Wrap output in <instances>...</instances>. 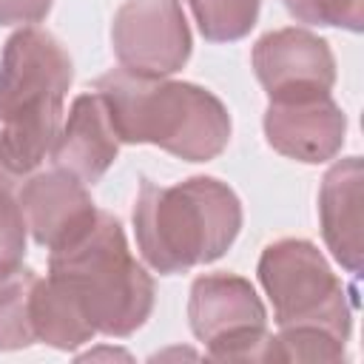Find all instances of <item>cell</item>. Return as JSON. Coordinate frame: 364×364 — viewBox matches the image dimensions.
I'll list each match as a JSON object with an SVG mask.
<instances>
[{
    "label": "cell",
    "mask_w": 364,
    "mask_h": 364,
    "mask_svg": "<svg viewBox=\"0 0 364 364\" xmlns=\"http://www.w3.org/2000/svg\"><path fill=\"white\" fill-rule=\"evenodd\" d=\"M193 336L216 361H267V310L253 284L236 273H205L188 296Z\"/></svg>",
    "instance_id": "cell-6"
},
{
    "label": "cell",
    "mask_w": 364,
    "mask_h": 364,
    "mask_svg": "<svg viewBox=\"0 0 364 364\" xmlns=\"http://www.w3.org/2000/svg\"><path fill=\"white\" fill-rule=\"evenodd\" d=\"M48 279L77 301L102 336L125 338L154 310V279L131 256L119 219L105 210H97L82 233L48 250Z\"/></svg>",
    "instance_id": "cell-4"
},
{
    "label": "cell",
    "mask_w": 364,
    "mask_h": 364,
    "mask_svg": "<svg viewBox=\"0 0 364 364\" xmlns=\"http://www.w3.org/2000/svg\"><path fill=\"white\" fill-rule=\"evenodd\" d=\"M74 65L63 43L34 26L14 31L0 54V156L23 179L51 154Z\"/></svg>",
    "instance_id": "cell-3"
},
{
    "label": "cell",
    "mask_w": 364,
    "mask_h": 364,
    "mask_svg": "<svg viewBox=\"0 0 364 364\" xmlns=\"http://www.w3.org/2000/svg\"><path fill=\"white\" fill-rule=\"evenodd\" d=\"M17 182H20V179L6 168V162H3V156H0V185H11V188H14Z\"/></svg>",
    "instance_id": "cell-20"
},
{
    "label": "cell",
    "mask_w": 364,
    "mask_h": 364,
    "mask_svg": "<svg viewBox=\"0 0 364 364\" xmlns=\"http://www.w3.org/2000/svg\"><path fill=\"white\" fill-rule=\"evenodd\" d=\"M267 361H344V341L318 327H284L270 336Z\"/></svg>",
    "instance_id": "cell-16"
},
{
    "label": "cell",
    "mask_w": 364,
    "mask_h": 364,
    "mask_svg": "<svg viewBox=\"0 0 364 364\" xmlns=\"http://www.w3.org/2000/svg\"><path fill=\"white\" fill-rule=\"evenodd\" d=\"M31 324L34 338L54 347V350H77L80 344H88L97 330L88 324L77 301L54 282V279H37L34 296H31Z\"/></svg>",
    "instance_id": "cell-13"
},
{
    "label": "cell",
    "mask_w": 364,
    "mask_h": 364,
    "mask_svg": "<svg viewBox=\"0 0 364 364\" xmlns=\"http://www.w3.org/2000/svg\"><path fill=\"white\" fill-rule=\"evenodd\" d=\"M242 230V202L216 176H191L176 185L142 179L134 205L136 250L162 276L185 273L228 253Z\"/></svg>",
    "instance_id": "cell-2"
},
{
    "label": "cell",
    "mask_w": 364,
    "mask_h": 364,
    "mask_svg": "<svg viewBox=\"0 0 364 364\" xmlns=\"http://www.w3.org/2000/svg\"><path fill=\"white\" fill-rule=\"evenodd\" d=\"M259 282L273 304V321L284 327H318L338 341L353 333V299L307 239L270 242L259 256Z\"/></svg>",
    "instance_id": "cell-5"
},
{
    "label": "cell",
    "mask_w": 364,
    "mask_h": 364,
    "mask_svg": "<svg viewBox=\"0 0 364 364\" xmlns=\"http://www.w3.org/2000/svg\"><path fill=\"white\" fill-rule=\"evenodd\" d=\"M262 125L273 151L304 165L333 159L347 134V117L330 91L270 97Z\"/></svg>",
    "instance_id": "cell-8"
},
{
    "label": "cell",
    "mask_w": 364,
    "mask_h": 364,
    "mask_svg": "<svg viewBox=\"0 0 364 364\" xmlns=\"http://www.w3.org/2000/svg\"><path fill=\"white\" fill-rule=\"evenodd\" d=\"M191 28L179 0H125L111 23L119 68L142 77L176 74L191 57Z\"/></svg>",
    "instance_id": "cell-7"
},
{
    "label": "cell",
    "mask_w": 364,
    "mask_h": 364,
    "mask_svg": "<svg viewBox=\"0 0 364 364\" xmlns=\"http://www.w3.org/2000/svg\"><path fill=\"white\" fill-rule=\"evenodd\" d=\"M119 145L122 142L111 125L105 100L97 91H85L74 97L68 119L60 128L48 156L54 168L71 173L82 185H94L114 165Z\"/></svg>",
    "instance_id": "cell-11"
},
{
    "label": "cell",
    "mask_w": 364,
    "mask_h": 364,
    "mask_svg": "<svg viewBox=\"0 0 364 364\" xmlns=\"http://www.w3.org/2000/svg\"><path fill=\"white\" fill-rule=\"evenodd\" d=\"M26 216L11 185H0V273L23 264L26 256Z\"/></svg>",
    "instance_id": "cell-18"
},
{
    "label": "cell",
    "mask_w": 364,
    "mask_h": 364,
    "mask_svg": "<svg viewBox=\"0 0 364 364\" xmlns=\"http://www.w3.org/2000/svg\"><path fill=\"white\" fill-rule=\"evenodd\" d=\"M361 202H364V165L361 156H347L330 165L318 188V225L333 259L353 276L361 273Z\"/></svg>",
    "instance_id": "cell-12"
},
{
    "label": "cell",
    "mask_w": 364,
    "mask_h": 364,
    "mask_svg": "<svg viewBox=\"0 0 364 364\" xmlns=\"http://www.w3.org/2000/svg\"><path fill=\"white\" fill-rule=\"evenodd\" d=\"M17 199L26 216V228L46 250H54L74 239L97 216L85 185L60 168L31 173L23 182Z\"/></svg>",
    "instance_id": "cell-10"
},
{
    "label": "cell",
    "mask_w": 364,
    "mask_h": 364,
    "mask_svg": "<svg viewBox=\"0 0 364 364\" xmlns=\"http://www.w3.org/2000/svg\"><path fill=\"white\" fill-rule=\"evenodd\" d=\"M256 80L267 97L330 91L336 85V57L330 43L307 28H279L256 40L250 54Z\"/></svg>",
    "instance_id": "cell-9"
},
{
    "label": "cell",
    "mask_w": 364,
    "mask_h": 364,
    "mask_svg": "<svg viewBox=\"0 0 364 364\" xmlns=\"http://www.w3.org/2000/svg\"><path fill=\"white\" fill-rule=\"evenodd\" d=\"M37 279L40 276L23 264L0 273V350H23L37 341L31 324V296Z\"/></svg>",
    "instance_id": "cell-14"
},
{
    "label": "cell",
    "mask_w": 364,
    "mask_h": 364,
    "mask_svg": "<svg viewBox=\"0 0 364 364\" xmlns=\"http://www.w3.org/2000/svg\"><path fill=\"white\" fill-rule=\"evenodd\" d=\"M119 142L156 145L185 162H210L230 142L225 102L196 85L114 68L94 80Z\"/></svg>",
    "instance_id": "cell-1"
},
{
    "label": "cell",
    "mask_w": 364,
    "mask_h": 364,
    "mask_svg": "<svg viewBox=\"0 0 364 364\" xmlns=\"http://www.w3.org/2000/svg\"><path fill=\"white\" fill-rule=\"evenodd\" d=\"M54 0H0V26H31L48 17Z\"/></svg>",
    "instance_id": "cell-19"
},
{
    "label": "cell",
    "mask_w": 364,
    "mask_h": 364,
    "mask_svg": "<svg viewBox=\"0 0 364 364\" xmlns=\"http://www.w3.org/2000/svg\"><path fill=\"white\" fill-rule=\"evenodd\" d=\"M290 17L307 26H333L347 31L364 28V0H282Z\"/></svg>",
    "instance_id": "cell-17"
},
{
    "label": "cell",
    "mask_w": 364,
    "mask_h": 364,
    "mask_svg": "<svg viewBox=\"0 0 364 364\" xmlns=\"http://www.w3.org/2000/svg\"><path fill=\"white\" fill-rule=\"evenodd\" d=\"M205 40L233 43L250 34L259 20L262 0H188Z\"/></svg>",
    "instance_id": "cell-15"
}]
</instances>
